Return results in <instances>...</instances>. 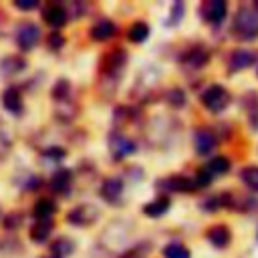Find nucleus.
Segmentation results:
<instances>
[{
    "label": "nucleus",
    "instance_id": "nucleus-1",
    "mask_svg": "<svg viewBox=\"0 0 258 258\" xmlns=\"http://www.w3.org/2000/svg\"><path fill=\"white\" fill-rule=\"evenodd\" d=\"M232 34L238 40H256L258 38V12L254 6H240L232 20Z\"/></svg>",
    "mask_w": 258,
    "mask_h": 258
},
{
    "label": "nucleus",
    "instance_id": "nucleus-2",
    "mask_svg": "<svg viewBox=\"0 0 258 258\" xmlns=\"http://www.w3.org/2000/svg\"><path fill=\"white\" fill-rule=\"evenodd\" d=\"M232 101V95L230 91L224 87V85H210L202 95H200V103L210 111V113H222Z\"/></svg>",
    "mask_w": 258,
    "mask_h": 258
},
{
    "label": "nucleus",
    "instance_id": "nucleus-3",
    "mask_svg": "<svg viewBox=\"0 0 258 258\" xmlns=\"http://www.w3.org/2000/svg\"><path fill=\"white\" fill-rule=\"evenodd\" d=\"M40 36H42L40 26L34 24L32 20H22L14 28V40H16V46L20 48V52H30L40 42Z\"/></svg>",
    "mask_w": 258,
    "mask_h": 258
},
{
    "label": "nucleus",
    "instance_id": "nucleus-4",
    "mask_svg": "<svg viewBox=\"0 0 258 258\" xmlns=\"http://www.w3.org/2000/svg\"><path fill=\"white\" fill-rule=\"evenodd\" d=\"M125 62H127V50L121 48V46H117V48L107 50V52L101 56V60H99V69H101V73H103L105 77H113V79H117V77L123 73Z\"/></svg>",
    "mask_w": 258,
    "mask_h": 258
},
{
    "label": "nucleus",
    "instance_id": "nucleus-5",
    "mask_svg": "<svg viewBox=\"0 0 258 258\" xmlns=\"http://www.w3.org/2000/svg\"><path fill=\"white\" fill-rule=\"evenodd\" d=\"M107 141H109V151H111L113 159H117V161H121V159H125V157H129V155H133V153L137 151L135 139H131L129 135H125V133H121V131H111Z\"/></svg>",
    "mask_w": 258,
    "mask_h": 258
},
{
    "label": "nucleus",
    "instance_id": "nucleus-6",
    "mask_svg": "<svg viewBox=\"0 0 258 258\" xmlns=\"http://www.w3.org/2000/svg\"><path fill=\"white\" fill-rule=\"evenodd\" d=\"M210 62V50L204 44H191L181 56L179 64L183 71H200Z\"/></svg>",
    "mask_w": 258,
    "mask_h": 258
},
{
    "label": "nucleus",
    "instance_id": "nucleus-7",
    "mask_svg": "<svg viewBox=\"0 0 258 258\" xmlns=\"http://www.w3.org/2000/svg\"><path fill=\"white\" fill-rule=\"evenodd\" d=\"M200 18L206 24H222V20L228 16V2L224 0H206L198 8Z\"/></svg>",
    "mask_w": 258,
    "mask_h": 258
},
{
    "label": "nucleus",
    "instance_id": "nucleus-8",
    "mask_svg": "<svg viewBox=\"0 0 258 258\" xmlns=\"http://www.w3.org/2000/svg\"><path fill=\"white\" fill-rule=\"evenodd\" d=\"M256 60H258V52H256V50L234 48V50L228 54L226 67H228V73H238V71L250 69L252 64H256Z\"/></svg>",
    "mask_w": 258,
    "mask_h": 258
},
{
    "label": "nucleus",
    "instance_id": "nucleus-9",
    "mask_svg": "<svg viewBox=\"0 0 258 258\" xmlns=\"http://www.w3.org/2000/svg\"><path fill=\"white\" fill-rule=\"evenodd\" d=\"M97 220H99V210L95 206H91V204H81V206L73 208L67 214V222L73 224V226H79V228L93 226Z\"/></svg>",
    "mask_w": 258,
    "mask_h": 258
},
{
    "label": "nucleus",
    "instance_id": "nucleus-10",
    "mask_svg": "<svg viewBox=\"0 0 258 258\" xmlns=\"http://www.w3.org/2000/svg\"><path fill=\"white\" fill-rule=\"evenodd\" d=\"M40 14H42V20H44L50 28H60V26H64L67 20H69V10H67V6L60 4V2H46V4H42Z\"/></svg>",
    "mask_w": 258,
    "mask_h": 258
},
{
    "label": "nucleus",
    "instance_id": "nucleus-11",
    "mask_svg": "<svg viewBox=\"0 0 258 258\" xmlns=\"http://www.w3.org/2000/svg\"><path fill=\"white\" fill-rule=\"evenodd\" d=\"M99 194L101 198L107 202V204H121V196H123V179L121 177H107L101 187H99Z\"/></svg>",
    "mask_w": 258,
    "mask_h": 258
},
{
    "label": "nucleus",
    "instance_id": "nucleus-12",
    "mask_svg": "<svg viewBox=\"0 0 258 258\" xmlns=\"http://www.w3.org/2000/svg\"><path fill=\"white\" fill-rule=\"evenodd\" d=\"M157 187L159 189H165V191H191L196 189V183L194 179H189L187 175H181V173H173L169 177H163L157 181Z\"/></svg>",
    "mask_w": 258,
    "mask_h": 258
},
{
    "label": "nucleus",
    "instance_id": "nucleus-13",
    "mask_svg": "<svg viewBox=\"0 0 258 258\" xmlns=\"http://www.w3.org/2000/svg\"><path fill=\"white\" fill-rule=\"evenodd\" d=\"M115 34H117V24H115L113 20H109V18L97 20V22L91 26V30H89V36H91L95 42H107V40H111Z\"/></svg>",
    "mask_w": 258,
    "mask_h": 258
},
{
    "label": "nucleus",
    "instance_id": "nucleus-14",
    "mask_svg": "<svg viewBox=\"0 0 258 258\" xmlns=\"http://www.w3.org/2000/svg\"><path fill=\"white\" fill-rule=\"evenodd\" d=\"M216 143H218V139H216L214 131H210V129H198L194 135V147H196L198 155L212 153L216 149Z\"/></svg>",
    "mask_w": 258,
    "mask_h": 258
},
{
    "label": "nucleus",
    "instance_id": "nucleus-15",
    "mask_svg": "<svg viewBox=\"0 0 258 258\" xmlns=\"http://www.w3.org/2000/svg\"><path fill=\"white\" fill-rule=\"evenodd\" d=\"M206 238L212 246L216 248H226L230 242H232V232L226 224H214L206 230Z\"/></svg>",
    "mask_w": 258,
    "mask_h": 258
},
{
    "label": "nucleus",
    "instance_id": "nucleus-16",
    "mask_svg": "<svg viewBox=\"0 0 258 258\" xmlns=\"http://www.w3.org/2000/svg\"><path fill=\"white\" fill-rule=\"evenodd\" d=\"M2 107L12 113V115H20L22 113V95H20V89L10 85L2 91Z\"/></svg>",
    "mask_w": 258,
    "mask_h": 258
},
{
    "label": "nucleus",
    "instance_id": "nucleus-17",
    "mask_svg": "<svg viewBox=\"0 0 258 258\" xmlns=\"http://www.w3.org/2000/svg\"><path fill=\"white\" fill-rule=\"evenodd\" d=\"M169 206H171L169 196H167V194H161V196L153 198L151 202H147V204L143 206V214H145L147 218H161V216L169 210Z\"/></svg>",
    "mask_w": 258,
    "mask_h": 258
},
{
    "label": "nucleus",
    "instance_id": "nucleus-18",
    "mask_svg": "<svg viewBox=\"0 0 258 258\" xmlns=\"http://www.w3.org/2000/svg\"><path fill=\"white\" fill-rule=\"evenodd\" d=\"M26 69V58L22 54H8L0 60V73L6 77H14Z\"/></svg>",
    "mask_w": 258,
    "mask_h": 258
},
{
    "label": "nucleus",
    "instance_id": "nucleus-19",
    "mask_svg": "<svg viewBox=\"0 0 258 258\" xmlns=\"http://www.w3.org/2000/svg\"><path fill=\"white\" fill-rule=\"evenodd\" d=\"M71 185H73V171L71 169L60 167V169H56L52 173V177H50L52 191H56V194H69Z\"/></svg>",
    "mask_w": 258,
    "mask_h": 258
},
{
    "label": "nucleus",
    "instance_id": "nucleus-20",
    "mask_svg": "<svg viewBox=\"0 0 258 258\" xmlns=\"http://www.w3.org/2000/svg\"><path fill=\"white\" fill-rule=\"evenodd\" d=\"M52 228H54L52 220H36V222L30 226L28 236H30V240H32L34 244H42V242H46L48 236L52 234Z\"/></svg>",
    "mask_w": 258,
    "mask_h": 258
},
{
    "label": "nucleus",
    "instance_id": "nucleus-21",
    "mask_svg": "<svg viewBox=\"0 0 258 258\" xmlns=\"http://www.w3.org/2000/svg\"><path fill=\"white\" fill-rule=\"evenodd\" d=\"M54 212H56V202L52 198H38L32 206V216L36 220H52Z\"/></svg>",
    "mask_w": 258,
    "mask_h": 258
},
{
    "label": "nucleus",
    "instance_id": "nucleus-22",
    "mask_svg": "<svg viewBox=\"0 0 258 258\" xmlns=\"http://www.w3.org/2000/svg\"><path fill=\"white\" fill-rule=\"evenodd\" d=\"M200 206H202L206 212H216V210H220V208H232V191H222V194L210 196V198H206Z\"/></svg>",
    "mask_w": 258,
    "mask_h": 258
},
{
    "label": "nucleus",
    "instance_id": "nucleus-23",
    "mask_svg": "<svg viewBox=\"0 0 258 258\" xmlns=\"http://www.w3.org/2000/svg\"><path fill=\"white\" fill-rule=\"evenodd\" d=\"M149 32H151V30H149V24H147V22L135 20V22L127 28V38H129L131 42H135V44H141V42L147 40Z\"/></svg>",
    "mask_w": 258,
    "mask_h": 258
},
{
    "label": "nucleus",
    "instance_id": "nucleus-24",
    "mask_svg": "<svg viewBox=\"0 0 258 258\" xmlns=\"http://www.w3.org/2000/svg\"><path fill=\"white\" fill-rule=\"evenodd\" d=\"M50 252H52V256H56V258H67V256H71V254L75 252V242H73L71 238H67V236H58V238L50 244Z\"/></svg>",
    "mask_w": 258,
    "mask_h": 258
},
{
    "label": "nucleus",
    "instance_id": "nucleus-25",
    "mask_svg": "<svg viewBox=\"0 0 258 258\" xmlns=\"http://www.w3.org/2000/svg\"><path fill=\"white\" fill-rule=\"evenodd\" d=\"M50 97H52V101H54L56 105L67 103L69 97H71V81H69V79H58V81L52 85V89H50Z\"/></svg>",
    "mask_w": 258,
    "mask_h": 258
},
{
    "label": "nucleus",
    "instance_id": "nucleus-26",
    "mask_svg": "<svg viewBox=\"0 0 258 258\" xmlns=\"http://www.w3.org/2000/svg\"><path fill=\"white\" fill-rule=\"evenodd\" d=\"M230 167H232V161H230L226 155H216V157H212V159L208 161V165H206V169H208L212 175H224V173L230 171Z\"/></svg>",
    "mask_w": 258,
    "mask_h": 258
},
{
    "label": "nucleus",
    "instance_id": "nucleus-27",
    "mask_svg": "<svg viewBox=\"0 0 258 258\" xmlns=\"http://www.w3.org/2000/svg\"><path fill=\"white\" fill-rule=\"evenodd\" d=\"M165 103L173 109H181L185 107L187 103V97H185V91L179 89V87H171L169 91H165Z\"/></svg>",
    "mask_w": 258,
    "mask_h": 258
},
{
    "label": "nucleus",
    "instance_id": "nucleus-28",
    "mask_svg": "<svg viewBox=\"0 0 258 258\" xmlns=\"http://www.w3.org/2000/svg\"><path fill=\"white\" fill-rule=\"evenodd\" d=\"M240 179L244 181L246 187H250L252 191L258 194V165H246V167H242Z\"/></svg>",
    "mask_w": 258,
    "mask_h": 258
},
{
    "label": "nucleus",
    "instance_id": "nucleus-29",
    "mask_svg": "<svg viewBox=\"0 0 258 258\" xmlns=\"http://www.w3.org/2000/svg\"><path fill=\"white\" fill-rule=\"evenodd\" d=\"M189 248L179 242H171L163 248V258H189Z\"/></svg>",
    "mask_w": 258,
    "mask_h": 258
},
{
    "label": "nucleus",
    "instance_id": "nucleus-30",
    "mask_svg": "<svg viewBox=\"0 0 258 258\" xmlns=\"http://www.w3.org/2000/svg\"><path fill=\"white\" fill-rule=\"evenodd\" d=\"M183 14H185V6H183V2H173L171 10H169V16H167V24H169V26H177L179 20L183 18Z\"/></svg>",
    "mask_w": 258,
    "mask_h": 258
},
{
    "label": "nucleus",
    "instance_id": "nucleus-31",
    "mask_svg": "<svg viewBox=\"0 0 258 258\" xmlns=\"http://www.w3.org/2000/svg\"><path fill=\"white\" fill-rule=\"evenodd\" d=\"M64 36L58 32V30H52L48 36H46V46H48V50H52V52H58L62 46H64Z\"/></svg>",
    "mask_w": 258,
    "mask_h": 258
},
{
    "label": "nucleus",
    "instance_id": "nucleus-32",
    "mask_svg": "<svg viewBox=\"0 0 258 258\" xmlns=\"http://www.w3.org/2000/svg\"><path fill=\"white\" fill-rule=\"evenodd\" d=\"M22 222H24V216L20 212H10L4 218V230H18Z\"/></svg>",
    "mask_w": 258,
    "mask_h": 258
},
{
    "label": "nucleus",
    "instance_id": "nucleus-33",
    "mask_svg": "<svg viewBox=\"0 0 258 258\" xmlns=\"http://www.w3.org/2000/svg\"><path fill=\"white\" fill-rule=\"evenodd\" d=\"M248 109V123L254 131H258V95H254V101L246 107Z\"/></svg>",
    "mask_w": 258,
    "mask_h": 258
},
{
    "label": "nucleus",
    "instance_id": "nucleus-34",
    "mask_svg": "<svg viewBox=\"0 0 258 258\" xmlns=\"http://www.w3.org/2000/svg\"><path fill=\"white\" fill-rule=\"evenodd\" d=\"M212 173L204 167V169H198L196 171V177H194V183H196V187H208L210 183H212Z\"/></svg>",
    "mask_w": 258,
    "mask_h": 258
},
{
    "label": "nucleus",
    "instance_id": "nucleus-35",
    "mask_svg": "<svg viewBox=\"0 0 258 258\" xmlns=\"http://www.w3.org/2000/svg\"><path fill=\"white\" fill-rule=\"evenodd\" d=\"M147 252H149V244L143 242V244H137V246H133L131 250H127L121 258H143Z\"/></svg>",
    "mask_w": 258,
    "mask_h": 258
},
{
    "label": "nucleus",
    "instance_id": "nucleus-36",
    "mask_svg": "<svg viewBox=\"0 0 258 258\" xmlns=\"http://www.w3.org/2000/svg\"><path fill=\"white\" fill-rule=\"evenodd\" d=\"M18 10H24V12H28V10H34V8H38V0H14L12 2Z\"/></svg>",
    "mask_w": 258,
    "mask_h": 258
},
{
    "label": "nucleus",
    "instance_id": "nucleus-37",
    "mask_svg": "<svg viewBox=\"0 0 258 258\" xmlns=\"http://www.w3.org/2000/svg\"><path fill=\"white\" fill-rule=\"evenodd\" d=\"M46 157H52V159H62L67 153H64V149H60V147H48V149H44L42 151Z\"/></svg>",
    "mask_w": 258,
    "mask_h": 258
},
{
    "label": "nucleus",
    "instance_id": "nucleus-38",
    "mask_svg": "<svg viewBox=\"0 0 258 258\" xmlns=\"http://www.w3.org/2000/svg\"><path fill=\"white\" fill-rule=\"evenodd\" d=\"M2 20H4V16H2V12H0V32H2Z\"/></svg>",
    "mask_w": 258,
    "mask_h": 258
},
{
    "label": "nucleus",
    "instance_id": "nucleus-39",
    "mask_svg": "<svg viewBox=\"0 0 258 258\" xmlns=\"http://www.w3.org/2000/svg\"><path fill=\"white\" fill-rule=\"evenodd\" d=\"M254 10H256V12H258V2H254Z\"/></svg>",
    "mask_w": 258,
    "mask_h": 258
},
{
    "label": "nucleus",
    "instance_id": "nucleus-40",
    "mask_svg": "<svg viewBox=\"0 0 258 258\" xmlns=\"http://www.w3.org/2000/svg\"><path fill=\"white\" fill-rule=\"evenodd\" d=\"M52 258H56V256H52Z\"/></svg>",
    "mask_w": 258,
    "mask_h": 258
}]
</instances>
